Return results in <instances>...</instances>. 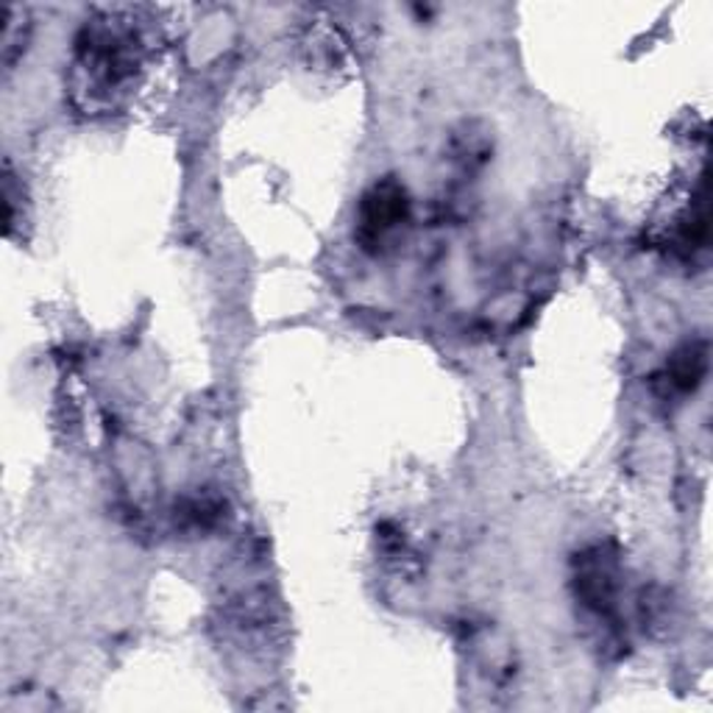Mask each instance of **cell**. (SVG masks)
Here are the masks:
<instances>
[{
	"instance_id": "cell-1",
	"label": "cell",
	"mask_w": 713,
	"mask_h": 713,
	"mask_svg": "<svg viewBox=\"0 0 713 713\" xmlns=\"http://www.w3.org/2000/svg\"><path fill=\"white\" fill-rule=\"evenodd\" d=\"M407 218V195L399 184H376L363 204V238L376 243Z\"/></svg>"
},
{
	"instance_id": "cell-2",
	"label": "cell",
	"mask_w": 713,
	"mask_h": 713,
	"mask_svg": "<svg viewBox=\"0 0 713 713\" xmlns=\"http://www.w3.org/2000/svg\"><path fill=\"white\" fill-rule=\"evenodd\" d=\"M702 374H705V351H697L694 346H691L686 354L677 356L675 368H672V382H675L677 388L689 390L700 382Z\"/></svg>"
}]
</instances>
